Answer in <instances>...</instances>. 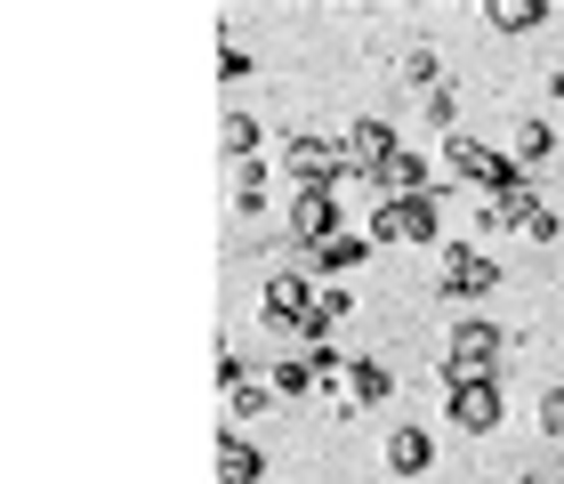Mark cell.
Returning a JSON list of instances; mask_svg holds the SVG:
<instances>
[{"label":"cell","mask_w":564,"mask_h":484,"mask_svg":"<svg viewBox=\"0 0 564 484\" xmlns=\"http://www.w3.org/2000/svg\"><path fill=\"white\" fill-rule=\"evenodd\" d=\"M444 170L459 178V186H476V194L517 186V162H508V154H492V146H484V138H468V130H452V138H444Z\"/></svg>","instance_id":"obj_1"},{"label":"cell","mask_w":564,"mask_h":484,"mask_svg":"<svg viewBox=\"0 0 564 484\" xmlns=\"http://www.w3.org/2000/svg\"><path fill=\"white\" fill-rule=\"evenodd\" d=\"M323 364V396L339 404V412H364V404H388V364H339V355H315Z\"/></svg>","instance_id":"obj_2"},{"label":"cell","mask_w":564,"mask_h":484,"mask_svg":"<svg viewBox=\"0 0 564 484\" xmlns=\"http://www.w3.org/2000/svg\"><path fill=\"white\" fill-rule=\"evenodd\" d=\"M492 364H500V331L492 323H459L452 340H444V379H452V388L492 379Z\"/></svg>","instance_id":"obj_3"},{"label":"cell","mask_w":564,"mask_h":484,"mask_svg":"<svg viewBox=\"0 0 564 484\" xmlns=\"http://www.w3.org/2000/svg\"><path fill=\"white\" fill-rule=\"evenodd\" d=\"M364 235H371V243H403V250L435 243V194H420V202H379Z\"/></svg>","instance_id":"obj_4"},{"label":"cell","mask_w":564,"mask_h":484,"mask_svg":"<svg viewBox=\"0 0 564 484\" xmlns=\"http://www.w3.org/2000/svg\"><path fill=\"white\" fill-rule=\"evenodd\" d=\"M259 323H267V331H306V323H315V291H306L299 275H267Z\"/></svg>","instance_id":"obj_5"},{"label":"cell","mask_w":564,"mask_h":484,"mask_svg":"<svg viewBox=\"0 0 564 484\" xmlns=\"http://www.w3.org/2000/svg\"><path fill=\"white\" fill-rule=\"evenodd\" d=\"M500 283V267L484 259V250H468V243H452L444 259H435V291H452V299H476V291H492Z\"/></svg>","instance_id":"obj_6"},{"label":"cell","mask_w":564,"mask_h":484,"mask_svg":"<svg viewBox=\"0 0 564 484\" xmlns=\"http://www.w3.org/2000/svg\"><path fill=\"white\" fill-rule=\"evenodd\" d=\"M291 235H299L306 250L330 243V235H339V194H330V186H299V194H291Z\"/></svg>","instance_id":"obj_7"},{"label":"cell","mask_w":564,"mask_h":484,"mask_svg":"<svg viewBox=\"0 0 564 484\" xmlns=\"http://www.w3.org/2000/svg\"><path fill=\"white\" fill-rule=\"evenodd\" d=\"M282 162H291V178H299V186H339V170H347V146L291 138V146H282Z\"/></svg>","instance_id":"obj_8"},{"label":"cell","mask_w":564,"mask_h":484,"mask_svg":"<svg viewBox=\"0 0 564 484\" xmlns=\"http://www.w3.org/2000/svg\"><path fill=\"white\" fill-rule=\"evenodd\" d=\"M459 437H492L500 428V388L492 379H476V388H452V412H444Z\"/></svg>","instance_id":"obj_9"},{"label":"cell","mask_w":564,"mask_h":484,"mask_svg":"<svg viewBox=\"0 0 564 484\" xmlns=\"http://www.w3.org/2000/svg\"><path fill=\"white\" fill-rule=\"evenodd\" d=\"M339 146H347V162H355V170H371V178H379V170H388V162L403 154V146H395V130H388V121H355V130H347Z\"/></svg>","instance_id":"obj_10"},{"label":"cell","mask_w":564,"mask_h":484,"mask_svg":"<svg viewBox=\"0 0 564 484\" xmlns=\"http://www.w3.org/2000/svg\"><path fill=\"white\" fill-rule=\"evenodd\" d=\"M420 194H427V162L412 154V146H403V154L379 170V202H420Z\"/></svg>","instance_id":"obj_11"},{"label":"cell","mask_w":564,"mask_h":484,"mask_svg":"<svg viewBox=\"0 0 564 484\" xmlns=\"http://www.w3.org/2000/svg\"><path fill=\"white\" fill-rule=\"evenodd\" d=\"M549 154H556V130H549V121H532V114H524L517 130H508V162H517V178H524L532 162H549Z\"/></svg>","instance_id":"obj_12"},{"label":"cell","mask_w":564,"mask_h":484,"mask_svg":"<svg viewBox=\"0 0 564 484\" xmlns=\"http://www.w3.org/2000/svg\"><path fill=\"white\" fill-rule=\"evenodd\" d=\"M379 461H388V476H420L427 469V437H420V428H388Z\"/></svg>","instance_id":"obj_13"},{"label":"cell","mask_w":564,"mask_h":484,"mask_svg":"<svg viewBox=\"0 0 564 484\" xmlns=\"http://www.w3.org/2000/svg\"><path fill=\"white\" fill-rule=\"evenodd\" d=\"M484 17H492L500 33H541V24H549V0H492Z\"/></svg>","instance_id":"obj_14"},{"label":"cell","mask_w":564,"mask_h":484,"mask_svg":"<svg viewBox=\"0 0 564 484\" xmlns=\"http://www.w3.org/2000/svg\"><path fill=\"white\" fill-rule=\"evenodd\" d=\"M226 194H235V211L250 218L267 202V162H235V170H226Z\"/></svg>","instance_id":"obj_15"},{"label":"cell","mask_w":564,"mask_h":484,"mask_svg":"<svg viewBox=\"0 0 564 484\" xmlns=\"http://www.w3.org/2000/svg\"><path fill=\"white\" fill-rule=\"evenodd\" d=\"M218 484H259V452L242 437H218Z\"/></svg>","instance_id":"obj_16"},{"label":"cell","mask_w":564,"mask_h":484,"mask_svg":"<svg viewBox=\"0 0 564 484\" xmlns=\"http://www.w3.org/2000/svg\"><path fill=\"white\" fill-rule=\"evenodd\" d=\"M323 388V364L315 355H291V364H274V396H315Z\"/></svg>","instance_id":"obj_17"},{"label":"cell","mask_w":564,"mask_h":484,"mask_svg":"<svg viewBox=\"0 0 564 484\" xmlns=\"http://www.w3.org/2000/svg\"><path fill=\"white\" fill-rule=\"evenodd\" d=\"M524 211H532L524 178H517V186H500V194H484V218H492V226H524Z\"/></svg>","instance_id":"obj_18"},{"label":"cell","mask_w":564,"mask_h":484,"mask_svg":"<svg viewBox=\"0 0 564 484\" xmlns=\"http://www.w3.org/2000/svg\"><path fill=\"white\" fill-rule=\"evenodd\" d=\"M218 146H226L235 162H250V154H259V121H250V114H226V121H218Z\"/></svg>","instance_id":"obj_19"},{"label":"cell","mask_w":564,"mask_h":484,"mask_svg":"<svg viewBox=\"0 0 564 484\" xmlns=\"http://www.w3.org/2000/svg\"><path fill=\"white\" fill-rule=\"evenodd\" d=\"M267 404H274V379H267V388H259V379H235V388H226V412H235V420H259Z\"/></svg>","instance_id":"obj_20"},{"label":"cell","mask_w":564,"mask_h":484,"mask_svg":"<svg viewBox=\"0 0 564 484\" xmlns=\"http://www.w3.org/2000/svg\"><path fill=\"white\" fill-rule=\"evenodd\" d=\"M371 250V235H330V243H315V267H355Z\"/></svg>","instance_id":"obj_21"},{"label":"cell","mask_w":564,"mask_h":484,"mask_svg":"<svg viewBox=\"0 0 564 484\" xmlns=\"http://www.w3.org/2000/svg\"><path fill=\"white\" fill-rule=\"evenodd\" d=\"M339 315H347V291H315V323H306V340H323Z\"/></svg>","instance_id":"obj_22"},{"label":"cell","mask_w":564,"mask_h":484,"mask_svg":"<svg viewBox=\"0 0 564 484\" xmlns=\"http://www.w3.org/2000/svg\"><path fill=\"white\" fill-rule=\"evenodd\" d=\"M517 235H532V243H556V211H549V202H532V211H524V226H517Z\"/></svg>","instance_id":"obj_23"},{"label":"cell","mask_w":564,"mask_h":484,"mask_svg":"<svg viewBox=\"0 0 564 484\" xmlns=\"http://www.w3.org/2000/svg\"><path fill=\"white\" fill-rule=\"evenodd\" d=\"M452 114H459V97L435 82V89H427V121H435V130H452Z\"/></svg>","instance_id":"obj_24"},{"label":"cell","mask_w":564,"mask_h":484,"mask_svg":"<svg viewBox=\"0 0 564 484\" xmlns=\"http://www.w3.org/2000/svg\"><path fill=\"white\" fill-rule=\"evenodd\" d=\"M541 428L564 444V388H549V396H541Z\"/></svg>","instance_id":"obj_25"},{"label":"cell","mask_w":564,"mask_h":484,"mask_svg":"<svg viewBox=\"0 0 564 484\" xmlns=\"http://www.w3.org/2000/svg\"><path fill=\"white\" fill-rule=\"evenodd\" d=\"M403 73H412V82H435V57H427V49L412 41V49H403Z\"/></svg>","instance_id":"obj_26"}]
</instances>
